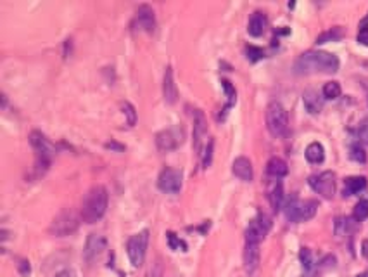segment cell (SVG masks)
I'll return each instance as SVG.
<instances>
[{
  "instance_id": "d6a6232c",
  "label": "cell",
  "mask_w": 368,
  "mask_h": 277,
  "mask_svg": "<svg viewBox=\"0 0 368 277\" xmlns=\"http://www.w3.org/2000/svg\"><path fill=\"white\" fill-rule=\"evenodd\" d=\"M358 137H360V140H362L363 144H367V146H368V118H367V120H363V123H362V125H360V128H358Z\"/></svg>"
},
{
  "instance_id": "f546056e",
  "label": "cell",
  "mask_w": 368,
  "mask_h": 277,
  "mask_svg": "<svg viewBox=\"0 0 368 277\" xmlns=\"http://www.w3.org/2000/svg\"><path fill=\"white\" fill-rule=\"evenodd\" d=\"M299 258H301L303 267L306 268V270H310V268L313 267V253L308 248H303L301 252H299Z\"/></svg>"
},
{
  "instance_id": "8d00e7d4",
  "label": "cell",
  "mask_w": 368,
  "mask_h": 277,
  "mask_svg": "<svg viewBox=\"0 0 368 277\" xmlns=\"http://www.w3.org/2000/svg\"><path fill=\"white\" fill-rule=\"evenodd\" d=\"M106 148H112V149H118V151H123V146H119V144H116V142H109V144H106Z\"/></svg>"
},
{
  "instance_id": "2e32d148",
  "label": "cell",
  "mask_w": 368,
  "mask_h": 277,
  "mask_svg": "<svg viewBox=\"0 0 368 277\" xmlns=\"http://www.w3.org/2000/svg\"><path fill=\"white\" fill-rule=\"evenodd\" d=\"M163 97L168 104H175L176 99H178V90H176V84H175V78H173V68H170V66H168L166 71H164Z\"/></svg>"
},
{
  "instance_id": "f1b7e54d",
  "label": "cell",
  "mask_w": 368,
  "mask_h": 277,
  "mask_svg": "<svg viewBox=\"0 0 368 277\" xmlns=\"http://www.w3.org/2000/svg\"><path fill=\"white\" fill-rule=\"evenodd\" d=\"M213 148H215V140L209 138L208 146L204 148V154H202V166L208 168L211 164V158H213Z\"/></svg>"
},
{
  "instance_id": "7a4b0ae2",
  "label": "cell",
  "mask_w": 368,
  "mask_h": 277,
  "mask_svg": "<svg viewBox=\"0 0 368 277\" xmlns=\"http://www.w3.org/2000/svg\"><path fill=\"white\" fill-rule=\"evenodd\" d=\"M109 203L107 189L104 186H93L92 189L85 194L81 201V220L85 224H95L106 215Z\"/></svg>"
},
{
  "instance_id": "4316f807",
  "label": "cell",
  "mask_w": 368,
  "mask_h": 277,
  "mask_svg": "<svg viewBox=\"0 0 368 277\" xmlns=\"http://www.w3.org/2000/svg\"><path fill=\"white\" fill-rule=\"evenodd\" d=\"M353 215H355V218L358 220V222L368 218V201L367 200L358 201L356 206H355V212H353Z\"/></svg>"
},
{
  "instance_id": "ab89813d",
  "label": "cell",
  "mask_w": 368,
  "mask_h": 277,
  "mask_svg": "<svg viewBox=\"0 0 368 277\" xmlns=\"http://www.w3.org/2000/svg\"><path fill=\"white\" fill-rule=\"evenodd\" d=\"M367 100H368V99H367Z\"/></svg>"
},
{
  "instance_id": "6da1fadb",
  "label": "cell",
  "mask_w": 368,
  "mask_h": 277,
  "mask_svg": "<svg viewBox=\"0 0 368 277\" xmlns=\"http://www.w3.org/2000/svg\"><path fill=\"white\" fill-rule=\"evenodd\" d=\"M339 70L337 56L324 50H308L299 56L294 62L296 74H313V73H336Z\"/></svg>"
},
{
  "instance_id": "484cf974",
  "label": "cell",
  "mask_w": 368,
  "mask_h": 277,
  "mask_svg": "<svg viewBox=\"0 0 368 277\" xmlns=\"http://www.w3.org/2000/svg\"><path fill=\"white\" fill-rule=\"evenodd\" d=\"M121 111L123 114L126 116V122H128L130 126H133L137 123V111H135L133 104H130L128 100H123L121 102Z\"/></svg>"
},
{
  "instance_id": "8992f818",
  "label": "cell",
  "mask_w": 368,
  "mask_h": 277,
  "mask_svg": "<svg viewBox=\"0 0 368 277\" xmlns=\"http://www.w3.org/2000/svg\"><path fill=\"white\" fill-rule=\"evenodd\" d=\"M266 126L273 137L285 136L289 126V116L280 102H270L266 108Z\"/></svg>"
},
{
  "instance_id": "e575fe53",
  "label": "cell",
  "mask_w": 368,
  "mask_h": 277,
  "mask_svg": "<svg viewBox=\"0 0 368 277\" xmlns=\"http://www.w3.org/2000/svg\"><path fill=\"white\" fill-rule=\"evenodd\" d=\"M358 42L362 44V46H367L368 47V28H362V30H360Z\"/></svg>"
},
{
  "instance_id": "4fadbf2b",
  "label": "cell",
  "mask_w": 368,
  "mask_h": 277,
  "mask_svg": "<svg viewBox=\"0 0 368 277\" xmlns=\"http://www.w3.org/2000/svg\"><path fill=\"white\" fill-rule=\"evenodd\" d=\"M133 30H138V32H147L152 33L154 28H156V18H154V10L149 6H140L137 9V14H135L133 23Z\"/></svg>"
},
{
  "instance_id": "3957f363",
  "label": "cell",
  "mask_w": 368,
  "mask_h": 277,
  "mask_svg": "<svg viewBox=\"0 0 368 277\" xmlns=\"http://www.w3.org/2000/svg\"><path fill=\"white\" fill-rule=\"evenodd\" d=\"M29 144L35 149V175L40 177L45 172L48 170L52 162V156H54V146L47 140V137L42 132L35 130V132L29 134Z\"/></svg>"
},
{
  "instance_id": "52a82bcc",
  "label": "cell",
  "mask_w": 368,
  "mask_h": 277,
  "mask_svg": "<svg viewBox=\"0 0 368 277\" xmlns=\"http://www.w3.org/2000/svg\"><path fill=\"white\" fill-rule=\"evenodd\" d=\"M149 244V230H142L138 234L131 236L126 244V253L133 267H140L145 260V253H147Z\"/></svg>"
},
{
  "instance_id": "d4e9b609",
  "label": "cell",
  "mask_w": 368,
  "mask_h": 277,
  "mask_svg": "<svg viewBox=\"0 0 368 277\" xmlns=\"http://www.w3.org/2000/svg\"><path fill=\"white\" fill-rule=\"evenodd\" d=\"M341 96V85L337 82H327L324 85V97L325 99H337Z\"/></svg>"
},
{
  "instance_id": "1f68e13d",
  "label": "cell",
  "mask_w": 368,
  "mask_h": 277,
  "mask_svg": "<svg viewBox=\"0 0 368 277\" xmlns=\"http://www.w3.org/2000/svg\"><path fill=\"white\" fill-rule=\"evenodd\" d=\"M246 52H247V58H249L253 62L260 61V59L263 58V56H265V52H263L261 48L253 47V46H249V47H247V48H246Z\"/></svg>"
},
{
  "instance_id": "5bb4252c",
  "label": "cell",
  "mask_w": 368,
  "mask_h": 277,
  "mask_svg": "<svg viewBox=\"0 0 368 277\" xmlns=\"http://www.w3.org/2000/svg\"><path fill=\"white\" fill-rule=\"evenodd\" d=\"M104 250H106V239L99 234H90L87 239V244H85V250H83L87 264H93V262L104 253Z\"/></svg>"
},
{
  "instance_id": "44dd1931",
  "label": "cell",
  "mask_w": 368,
  "mask_h": 277,
  "mask_svg": "<svg viewBox=\"0 0 368 277\" xmlns=\"http://www.w3.org/2000/svg\"><path fill=\"white\" fill-rule=\"evenodd\" d=\"M266 172H268L272 177H285V175L289 174V168H287V163L284 162V160L280 158H272L266 164Z\"/></svg>"
},
{
  "instance_id": "9c48e42d",
  "label": "cell",
  "mask_w": 368,
  "mask_h": 277,
  "mask_svg": "<svg viewBox=\"0 0 368 277\" xmlns=\"http://www.w3.org/2000/svg\"><path fill=\"white\" fill-rule=\"evenodd\" d=\"M310 187L315 192L322 194L327 200H332L334 194H336V174L334 172H324V174H318L310 177Z\"/></svg>"
},
{
  "instance_id": "ffe728a7",
  "label": "cell",
  "mask_w": 368,
  "mask_h": 277,
  "mask_svg": "<svg viewBox=\"0 0 368 277\" xmlns=\"http://www.w3.org/2000/svg\"><path fill=\"white\" fill-rule=\"evenodd\" d=\"M306 160L313 164H320L325 160V149L320 142H311L306 148V152H304Z\"/></svg>"
},
{
  "instance_id": "603a6c76",
  "label": "cell",
  "mask_w": 368,
  "mask_h": 277,
  "mask_svg": "<svg viewBox=\"0 0 368 277\" xmlns=\"http://www.w3.org/2000/svg\"><path fill=\"white\" fill-rule=\"evenodd\" d=\"M284 201H285V194H284V186L282 182H277L275 187L270 192V203H272L273 212H279V210L284 208Z\"/></svg>"
},
{
  "instance_id": "d6986e66",
  "label": "cell",
  "mask_w": 368,
  "mask_h": 277,
  "mask_svg": "<svg viewBox=\"0 0 368 277\" xmlns=\"http://www.w3.org/2000/svg\"><path fill=\"white\" fill-rule=\"evenodd\" d=\"M266 30V16L263 12H254L247 24V32L251 36H261Z\"/></svg>"
},
{
  "instance_id": "4dcf8cb0",
  "label": "cell",
  "mask_w": 368,
  "mask_h": 277,
  "mask_svg": "<svg viewBox=\"0 0 368 277\" xmlns=\"http://www.w3.org/2000/svg\"><path fill=\"white\" fill-rule=\"evenodd\" d=\"M351 160H355V162H358V163H365L367 162L365 149L360 148V146H353L351 148Z\"/></svg>"
},
{
  "instance_id": "e0dca14e",
  "label": "cell",
  "mask_w": 368,
  "mask_h": 277,
  "mask_svg": "<svg viewBox=\"0 0 368 277\" xmlns=\"http://www.w3.org/2000/svg\"><path fill=\"white\" fill-rule=\"evenodd\" d=\"M232 172L237 178L244 182H251L254 177V172H253V164H251L249 160L246 156H239L237 160L232 164Z\"/></svg>"
},
{
  "instance_id": "cb8c5ba5",
  "label": "cell",
  "mask_w": 368,
  "mask_h": 277,
  "mask_svg": "<svg viewBox=\"0 0 368 277\" xmlns=\"http://www.w3.org/2000/svg\"><path fill=\"white\" fill-rule=\"evenodd\" d=\"M343 35H344L343 28L336 26V28H330L329 32H324L322 35H318L317 44L318 46H322V44H327V42H336V40L343 38Z\"/></svg>"
},
{
  "instance_id": "74e56055",
  "label": "cell",
  "mask_w": 368,
  "mask_h": 277,
  "mask_svg": "<svg viewBox=\"0 0 368 277\" xmlns=\"http://www.w3.org/2000/svg\"><path fill=\"white\" fill-rule=\"evenodd\" d=\"M363 254L368 258V241H363Z\"/></svg>"
},
{
  "instance_id": "30bf717a",
  "label": "cell",
  "mask_w": 368,
  "mask_h": 277,
  "mask_svg": "<svg viewBox=\"0 0 368 277\" xmlns=\"http://www.w3.org/2000/svg\"><path fill=\"white\" fill-rule=\"evenodd\" d=\"M270 230V220L265 213H260L256 218H253L249 222L246 229V242H251V244H260V242L265 239L266 232Z\"/></svg>"
},
{
  "instance_id": "ac0fdd59",
  "label": "cell",
  "mask_w": 368,
  "mask_h": 277,
  "mask_svg": "<svg viewBox=\"0 0 368 277\" xmlns=\"http://www.w3.org/2000/svg\"><path fill=\"white\" fill-rule=\"evenodd\" d=\"M303 102H304V108L308 110V113H311V114H318L322 111V108H324V100H322L320 94L315 90V88L304 90Z\"/></svg>"
},
{
  "instance_id": "8fae6325",
  "label": "cell",
  "mask_w": 368,
  "mask_h": 277,
  "mask_svg": "<svg viewBox=\"0 0 368 277\" xmlns=\"http://www.w3.org/2000/svg\"><path fill=\"white\" fill-rule=\"evenodd\" d=\"M182 172L175 168H164L161 170L159 178H157V187L166 194H176L182 189Z\"/></svg>"
},
{
  "instance_id": "5b68a950",
  "label": "cell",
  "mask_w": 368,
  "mask_h": 277,
  "mask_svg": "<svg viewBox=\"0 0 368 277\" xmlns=\"http://www.w3.org/2000/svg\"><path fill=\"white\" fill-rule=\"evenodd\" d=\"M80 226V216L73 208H64L54 216V220L50 222L48 232L55 238H64V236L73 234Z\"/></svg>"
},
{
  "instance_id": "277c9868",
  "label": "cell",
  "mask_w": 368,
  "mask_h": 277,
  "mask_svg": "<svg viewBox=\"0 0 368 277\" xmlns=\"http://www.w3.org/2000/svg\"><path fill=\"white\" fill-rule=\"evenodd\" d=\"M318 203L315 200H298V198H291V200L285 203V216H287L289 222H306V220L313 218L317 215Z\"/></svg>"
},
{
  "instance_id": "ba28073f",
  "label": "cell",
  "mask_w": 368,
  "mask_h": 277,
  "mask_svg": "<svg viewBox=\"0 0 368 277\" xmlns=\"http://www.w3.org/2000/svg\"><path fill=\"white\" fill-rule=\"evenodd\" d=\"M183 138H185V132L182 126H170V128L163 130L156 136V146L159 151H173L178 146H182Z\"/></svg>"
},
{
  "instance_id": "83f0119b",
  "label": "cell",
  "mask_w": 368,
  "mask_h": 277,
  "mask_svg": "<svg viewBox=\"0 0 368 277\" xmlns=\"http://www.w3.org/2000/svg\"><path fill=\"white\" fill-rule=\"evenodd\" d=\"M221 85H223L225 94H227V97H228V104H227V110H228V108H230L232 104L235 102V99H237V94H235L234 85H232L228 80H221Z\"/></svg>"
},
{
  "instance_id": "f35d334b",
  "label": "cell",
  "mask_w": 368,
  "mask_h": 277,
  "mask_svg": "<svg viewBox=\"0 0 368 277\" xmlns=\"http://www.w3.org/2000/svg\"><path fill=\"white\" fill-rule=\"evenodd\" d=\"M356 277H368V272H363V274H358Z\"/></svg>"
},
{
  "instance_id": "d590c367",
  "label": "cell",
  "mask_w": 368,
  "mask_h": 277,
  "mask_svg": "<svg viewBox=\"0 0 368 277\" xmlns=\"http://www.w3.org/2000/svg\"><path fill=\"white\" fill-rule=\"evenodd\" d=\"M55 277H76V272L71 270V268H66V270L59 272V274L55 276Z\"/></svg>"
},
{
  "instance_id": "836d02e7",
  "label": "cell",
  "mask_w": 368,
  "mask_h": 277,
  "mask_svg": "<svg viewBox=\"0 0 368 277\" xmlns=\"http://www.w3.org/2000/svg\"><path fill=\"white\" fill-rule=\"evenodd\" d=\"M168 241H170V246L173 250H180V248H185V244H183L182 241H180L178 238L173 234V232H168Z\"/></svg>"
},
{
  "instance_id": "7402d4cb",
  "label": "cell",
  "mask_w": 368,
  "mask_h": 277,
  "mask_svg": "<svg viewBox=\"0 0 368 277\" xmlns=\"http://www.w3.org/2000/svg\"><path fill=\"white\" fill-rule=\"evenodd\" d=\"M365 187H367L365 177H349L346 178V184H344V196L358 194V192H362Z\"/></svg>"
},
{
  "instance_id": "7c38bea8",
  "label": "cell",
  "mask_w": 368,
  "mask_h": 277,
  "mask_svg": "<svg viewBox=\"0 0 368 277\" xmlns=\"http://www.w3.org/2000/svg\"><path fill=\"white\" fill-rule=\"evenodd\" d=\"M194 151L197 154H202V142L208 136V122L201 110H194Z\"/></svg>"
},
{
  "instance_id": "9a60e30c",
  "label": "cell",
  "mask_w": 368,
  "mask_h": 277,
  "mask_svg": "<svg viewBox=\"0 0 368 277\" xmlns=\"http://www.w3.org/2000/svg\"><path fill=\"white\" fill-rule=\"evenodd\" d=\"M244 267L249 276H253L260 267V244H251L246 242L244 248Z\"/></svg>"
}]
</instances>
